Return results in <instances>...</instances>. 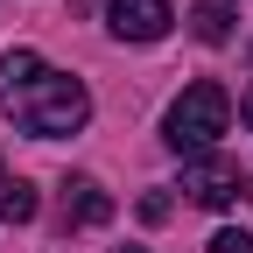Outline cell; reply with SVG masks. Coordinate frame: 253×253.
<instances>
[{"label":"cell","mask_w":253,"mask_h":253,"mask_svg":"<svg viewBox=\"0 0 253 253\" xmlns=\"http://www.w3.org/2000/svg\"><path fill=\"white\" fill-rule=\"evenodd\" d=\"M0 106H7L28 134H78V126L91 120V91L71 78V71H56V63H42L36 49H7L0 56Z\"/></svg>","instance_id":"1"},{"label":"cell","mask_w":253,"mask_h":253,"mask_svg":"<svg viewBox=\"0 0 253 253\" xmlns=\"http://www.w3.org/2000/svg\"><path fill=\"white\" fill-rule=\"evenodd\" d=\"M232 126V91L225 84H190L183 99L169 106V120H162V141L176 148V155H190V162H197V155H211L218 148V134H225Z\"/></svg>","instance_id":"2"},{"label":"cell","mask_w":253,"mask_h":253,"mask_svg":"<svg viewBox=\"0 0 253 253\" xmlns=\"http://www.w3.org/2000/svg\"><path fill=\"white\" fill-rule=\"evenodd\" d=\"M183 190H190V204H204V211H218V204H232L239 197V169L225 162V155H197V162L183 169Z\"/></svg>","instance_id":"3"},{"label":"cell","mask_w":253,"mask_h":253,"mask_svg":"<svg viewBox=\"0 0 253 253\" xmlns=\"http://www.w3.org/2000/svg\"><path fill=\"white\" fill-rule=\"evenodd\" d=\"M106 14H113V36H120V42H162L169 21H176L169 0H113Z\"/></svg>","instance_id":"4"},{"label":"cell","mask_w":253,"mask_h":253,"mask_svg":"<svg viewBox=\"0 0 253 253\" xmlns=\"http://www.w3.org/2000/svg\"><path fill=\"white\" fill-rule=\"evenodd\" d=\"M63 218H71V225H106V218H113V197L91 176H71V183H63Z\"/></svg>","instance_id":"5"},{"label":"cell","mask_w":253,"mask_h":253,"mask_svg":"<svg viewBox=\"0 0 253 253\" xmlns=\"http://www.w3.org/2000/svg\"><path fill=\"white\" fill-rule=\"evenodd\" d=\"M190 28H197V42H232V0H197L190 7Z\"/></svg>","instance_id":"6"},{"label":"cell","mask_w":253,"mask_h":253,"mask_svg":"<svg viewBox=\"0 0 253 253\" xmlns=\"http://www.w3.org/2000/svg\"><path fill=\"white\" fill-rule=\"evenodd\" d=\"M0 218H7V225H28V218H36V190L21 176H0Z\"/></svg>","instance_id":"7"},{"label":"cell","mask_w":253,"mask_h":253,"mask_svg":"<svg viewBox=\"0 0 253 253\" xmlns=\"http://www.w3.org/2000/svg\"><path fill=\"white\" fill-rule=\"evenodd\" d=\"M211 253H253V232H218Z\"/></svg>","instance_id":"8"},{"label":"cell","mask_w":253,"mask_h":253,"mask_svg":"<svg viewBox=\"0 0 253 253\" xmlns=\"http://www.w3.org/2000/svg\"><path fill=\"white\" fill-rule=\"evenodd\" d=\"M239 113H246V126H253V91H246V99H239Z\"/></svg>","instance_id":"9"},{"label":"cell","mask_w":253,"mask_h":253,"mask_svg":"<svg viewBox=\"0 0 253 253\" xmlns=\"http://www.w3.org/2000/svg\"><path fill=\"white\" fill-rule=\"evenodd\" d=\"M126 253H141V246H126Z\"/></svg>","instance_id":"10"}]
</instances>
